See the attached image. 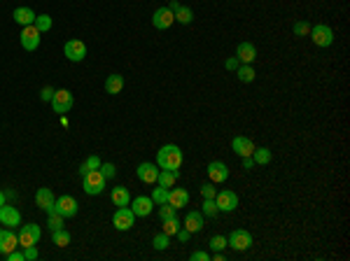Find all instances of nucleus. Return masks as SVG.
Wrapping results in <instances>:
<instances>
[{
	"label": "nucleus",
	"mask_w": 350,
	"mask_h": 261,
	"mask_svg": "<svg viewBox=\"0 0 350 261\" xmlns=\"http://www.w3.org/2000/svg\"><path fill=\"white\" fill-rule=\"evenodd\" d=\"M182 150L178 145H163L161 150L157 152V166L166 168V171H180L182 166Z\"/></svg>",
	"instance_id": "1"
},
{
	"label": "nucleus",
	"mask_w": 350,
	"mask_h": 261,
	"mask_svg": "<svg viewBox=\"0 0 350 261\" xmlns=\"http://www.w3.org/2000/svg\"><path fill=\"white\" fill-rule=\"evenodd\" d=\"M105 177L101 175V171H89L82 175V189H84V194L89 196H98L105 191Z\"/></svg>",
	"instance_id": "2"
},
{
	"label": "nucleus",
	"mask_w": 350,
	"mask_h": 261,
	"mask_svg": "<svg viewBox=\"0 0 350 261\" xmlns=\"http://www.w3.org/2000/svg\"><path fill=\"white\" fill-rule=\"evenodd\" d=\"M227 247H231L233 252H248L252 247V233L245 229H236L227 236Z\"/></svg>",
	"instance_id": "3"
},
{
	"label": "nucleus",
	"mask_w": 350,
	"mask_h": 261,
	"mask_svg": "<svg viewBox=\"0 0 350 261\" xmlns=\"http://www.w3.org/2000/svg\"><path fill=\"white\" fill-rule=\"evenodd\" d=\"M72 105H75V98H72V94L68 89H56L54 91V96H51V107H54L56 115H66V112H70Z\"/></svg>",
	"instance_id": "4"
},
{
	"label": "nucleus",
	"mask_w": 350,
	"mask_h": 261,
	"mask_svg": "<svg viewBox=\"0 0 350 261\" xmlns=\"http://www.w3.org/2000/svg\"><path fill=\"white\" fill-rule=\"evenodd\" d=\"M308 35H310V40H313L315 47H331V42H334V30L325 24L313 26Z\"/></svg>",
	"instance_id": "5"
},
{
	"label": "nucleus",
	"mask_w": 350,
	"mask_h": 261,
	"mask_svg": "<svg viewBox=\"0 0 350 261\" xmlns=\"http://www.w3.org/2000/svg\"><path fill=\"white\" fill-rule=\"evenodd\" d=\"M136 224V215H133L131 208H117V212L112 215V226H115L117 231H128L131 226Z\"/></svg>",
	"instance_id": "6"
},
{
	"label": "nucleus",
	"mask_w": 350,
	"mask_h": 261,
	"mask_svg": "<svg viewBox=\"0 0 350 261\" xmlns=\"http://www.w3.org/2000/svg\"><path fill=\"white\" fill-rule=\"evenodd\" d=\"M40 35H42V33L35 28V24L24 26V30H21V35H19L21 47H24L26 51H35L38 47H40Z\"/></svg>",
	"instance_id": "7"
},
{
	"label": "nucleus",
	"mask_w": 350,
	"mask_h": 261,
	"mask_svg": "<svg viewBox=\"0 0 350 261\" xmlns=\"http://www.w3.org/2000/svg\"><path fill=\"white\" fill-rule=\"evenodd\" d=\"M42 238V229L38 224H24L19 231V247H31L38 245Z\"/></svg>",
	"instance_id": "8"
},
{
	"label": "nucleus",
	"mask_w": 350,
	"mask_h": 261,
	"mask_svg": "<svg viewBox=\"0 0 350 261\" xmlns=\"http://www.w3.org/2000/svg\"><path fill=\"white\" fill-rule=\"evenodd\" d=\"M77 210H80V203L72 198V196H59L54 203V212H59V215L63 217V219H68V217H75Z\"/></svg>",
	"instance_id": "9"
},
{
	"label": "nucleus",
	"mask_w": 350,
	"mask_h": 261,
	"mask_svg": "<svg viewBox=\"0 0 350 261\" xmlns=\"http://www.w3.org/2000/svg\"><path fill=\"white\" fill-rule=\"evenodd\" d=\"M215 203H217V210L219 212H233L236 208H238V194L236 191H217V196H215Z\"/></svg>",
	"instance_id": "10"
},
{
	"label": "nucleus",
	"mask_w": 350,
	"mask_h": 261,
	"mask_svg": "<svg viewBox=\"0 0 350 261\" xmlns=\"http://www.w3.org/2000/svg\"><path fill=\"white\" fill-rule=\"evenodd\" d=\"M63 54H66V59L72 61V63H82V61L86 59V45L82 40H68L66 45H63Z\"/></svg>",
	"instance_id": "11"
},
{
	"label": "nucleus",
	"mask_w": 350,
	"mask_h": 261,
	"mask_svg": "<svg viewBox=\"0 0 350 261\" xmlns=\"http://www.w3.org/2000/svg\"><path fill=\"white\" fill-rule=\"evenodd\" d=\"M206 173H208V177H210L213 184H222V182L229 180V166L224 163V161H210L208 168H206Z\"/></svg>",
	"instance_id": "12"
},
{
	"label": "nucleus",
	"mask_w": 350,
	"mask_h": 261,
	"mask_svg": "<svg viewBox=\"0 0 350 261\" xmlns=\"http://www.w3.org/2000/svg\"><path fill=\"white\" fill-rule=\"evenodd\" d=\"M159 171L161 168L157 166V163H150V161H145V163H140V166L136 168V175L140 182H145V184H154L159 177Z\"/></svg>",
	"instance_id": "13"
},
{
	"label": "nucleus",
	"mask_w": 350,
	"mask_h": 261,
	"mask_svg": "<svg viewBox=\"0 0 350 261\" xmlns=\"http://www.w3.org/2000/svg\"><path fill=\"white\" fill-rule=\"evenodd\" d=\"M0 224H5L7 229H16L21 224V215L14 206H0Z\"/></svg>",
	"instance_id": "14"
},
{
	"label": "nucleus",
	"mask_w": 350,
	"mask_h": 261,
	"mask_svg": "<svg viewBox=\"0 0 350 261\" xmlns=\"http://www.w3.org/2000/svg\"><path fill=\"white\" fill-rule=\"evenodd\" d=\"M128 206H131V210H133V215H136V217H150V215H152L154 201L150 198V196H136Z\"/></svg>",
	"instance_id": "15"
},
{
	"label": "nucleus",
	"mask_w": 350,
	"mask_h": 261,
	"mask_svg": "<svg viewBox=\"0 0 350 261\" xmlns=\"http://www.w3.org/2000/svg\"><path fill=\"white\" fill-rule=\"evenodd\" d=\"M173 24H175V14H173L168 7H159V10L154 12V16H152V26H154V28L166 30V28H171Z\"/></svg>",
	"instance_id": "16"
},
{
	"label": "nucleus",
	"mask_w": 350,
	"mask_h": 261,
	"mask_svg": "<svg viewBox=\"0 0 350 261\" xmlns=\"http://www.w3.org/2000/svg\"><path fill=\"white\" fill-rule=\"evenodd\" d=\"M35 203H38V208H40V210L47 212V215H49V212H54L56 198H54V194H51L49 187H42V189L35 191Z\"/></svg>",
	"instance_id": "17"
},
{
	"label": "nucleus",
	"mask_w": 350,
	"mask_h": 261,
	"mask_svg": "<svg viewBox=\"0 0 350 261\" xmlns=\"http://www.w3.org/2000/svg\"><path fill=\"white\" fill-rule=\"evenodd\" d=\"M231 150L236 152L241 159H243V156H252L254 142H252V138H248V136H236L231 140Z\"/></svg>",
	"instance_id": "18"
},
{
	"label": "nucleus",
	"mask_w": 350,
	"mask_h": 261,
	"mask_svg": "<svg viewBox=\"0 0 350 261\" xmlns=\"http://www.w3.org/2000/svg\"><path fill=\"white\" fill-rule=\"evenodd\" d=\"M19 247V238L10 229H0V254H10Z\"/></svg>",
	"instance_id": "19"
},
{
	"label": "nucleus",
	"mask_w": 350,
	"mask_h": 261,
	"mask_svg": "<svg viewBox=\"0 0 350 261\" xmlns=\"http://www.w3.org/2000/svg\"><path fill=\"white\" fill-rule=\"evenodd\" d=\"M203 212H198V210H189L187 212V217H185V221H182V229H187L189 233H198L203 229Z\"/></svg>",
	"instance_id": "20"
},
{
	"label": "nucleus",
	"mask_w": 350,
	"mask_h": 261,
	"mask_svg": "<svg viewBox=\"0 0 350 261\" xmlns=\"http://www.w3.org/2000/svg\"><path fill=\"white\" fill-rule=\"evenodd\" d=\"M236 59L241 61V63H254V59H257V47L252 45V42H241L238 47H236Z\"/></svg>",
	"instance_id": "21"
},
{
	"label": "nucleus",
	"mask_w": 350,
	"mask_h": 261,
	"mask_svg": "<svg viewBox=\"0 0 350 261\" xmlns=\"http://www.w3.org/2000/svg\"><path fill=\"white\" fill-rule=\"evenodd\" d=\"M189 203V191L187 189H171L168 191V206H173L175 210H180V208H185Z\"/></svg>",
	"instance_id": "22"
},
{
	"label": "nucleus",
	"mask_w": 350,
	"mask_h": 261,
	"mask_svg": "<svg viewBox=\"0 0 350 261\" xmlns=\"http://www.w3.org/2000/svg\"><path fill=\"white\" fill-rule=\"evenodd\" d=\"M35 12L31 10V7H16L14 12H12V19L16 21L19 26H31V24H35Z\"/></svg>",
	"instance_id": "23"
},
{
	"label": "nucleus",
	"mask_w": 350,
	"mask_h": 261,
	"mask_svg": "<svg viewBox=\"0 0 350 261\" xmlns=\"http://www.w3.org/2000/svg\"><path fill=\"white\" fill-rule=\"evenodd\" d=\"M128 203H131V194H128L126 187H115V189H112V206L124 208V206H128Z\"/></svg>",
	"instance_id": "24"
},
{
	"label": "nucleus",
	"mask_w": 350,
	"mask_h": 261,
	"mask_svg": "<svg viewBox=\"0 0 350 261\" xmlns=\"http://www.w3.org/2000/svg\"><path fill=\"white\" fill-rule=\"evenodd\" d=\"M122 89H124V77L122 75H117V72L107 75V80H105V91L107 94L117 96V94H122Z\"/></svg>",
	"instance_id": "25"
},
{
	"label": "nucleus",
	"mask_w": 350,
	"mask_h": 261,
	"mask_svg": "<svg viewBox=\"0 0 350 261\" xmlns=\"http://www.w3.org/2000/svg\"><path fill=\"white\" fill-rule=\"evenodd\" d=\"M178 177H180V171H166V168H161V171H159V177H157V184H161L168 189V187H175Z\"/></svg>",
	"instance_id": "26"
},
{
	"label": "nucleus",
	"mask_w": 350,
	"mask_h": 261,
	"mask_svg": "<svg viewBox=\"0 0 350 261\" xmlns=\"http://www.w3.org/2000/svg\"><path fill=\"white\" fill-rule=\"evenodd\" d=\"M271 159H273V154H271L269 147H254L252 152L254 166H266V163H271Z\"/></svg>",
	"instance_id": "27"
},
{
	"label": "nucleus",
	"mask_w": 350,
	"mask_h": 261,
	"mask_svg": "<svg viewBox=\"0 0 350 261\" xmlns=\"http://www.w3.org/2000/svg\"><path fill=\"white\" fill-rule=\"evenodd\" d=\"M236 77H238V82H243V84H250V82L254 80V68L250 63H241L238 68H236Z\"/></svg>",
	"instance_id": "28"
},
{
	"label": "nucleus",
	"mask_w": 350,
	"mask_h": 261,
	"mask_svg": "<svg viewBox=\"0 0 350 261\" xmlns=\"http://www.w3.org/2000/svg\"><path fill=\"white\" fill-rule=\"evenodd\" d=\"M51 243L56 247H68L70 245V233L66 229H59V231H51Z\"/></svg>",
	"instance_id": "29"
},
{
	"label": "nucleus",
	"mask_w": 350,
	"mask_h": 261,
	"mask_svg": "<svg viewBox=\"0 0 350 261\" xmlns=\"http://www.w3.org/2000/svg\"><path fill=\"white\" fill-rule=\"evenodd\" d=\"M98 168H101V156L91 154V156H86V161L80 166V175H84L89 171H98Z\"/></svg>",
	"instance_id": "30"
},
{
	"label": "nucleus",
	"mask_w": 350,
	"mask_h": 261,
	"mask_svg": "<svg viewBox=\"0 0 350 261\" xmlns=\"http://www.w3.org/2000/svg\"><path fill=\"white\" fill-rule=\"evenodd\" d=\"M168 191L171 189H166V187H154L152 189V196H150V198H152L154 201V206H163V203H168Z\"/></svg>",
	"instance_id": "31"
},
{
	"label": "nucleus",
	"mask_w": 350,
	"mask_h": 261,
	"mask_svg": "<svg viewBox=\"0 0 350 261\" xmlns=\"http://www.w3.org/2000/svg\"><path fill=\"white\" fill-rule=\"evenodd\" d=\"M201 212L206 217H215L217 215V203H215V198H203V206H201Z\"/></svg>",
	"instance_id": "32"
},
{
	"label": "nucleus",
	"mask_w": 350,
	"mask_h": 261,
	"mask_svg": "<svg viewBox=\"0 0 350 261\" xmlns=\"http://www.w3.org/2000/svg\"><path fill=\"white\" fill-rule=\"evenodd\" d=\"M47 229H49V231H59V229H63V217L59 215V212H49Z\"/></svg>",
	"instance_id": "33"
},
{
	"label": "nucleus",
	"mask_w": 350,
	"mask_h": 261,
	"mask_svg": "<svg viewBox=\"0 0 350 261\" xmlns=\"http://www.w3.org/2000/svg\"><path fill=\"white\" fill-rule=\"evenodd\" d=\"M35 28L40 30V33H47V30H51V16H49V14H38V16H35Z\"/></svg>",
	"instance_id": "34"
},
{
	"label": "nucleus",
	"mask_w": 350,
	"mask_h": 261,
	"mask_svg": "<svg viewBox=\"0 0 350 261\" xmlns=\"http://www.w3.org/2000/svg\"><path fill=\"white\" fill-rule=\"evenodd\" d=\"M178 231H180L178 217H173V219H163V233H166V236H175Z\"/></svg>",
	"instance_id": "35"
},
{
	"label": "nucleus",
	"mask_w": 350,
	"mask_h": 261,
	"mask_svg": "<svg viewBox=\"0 0 350 261\" xmlns=\"http://www.w3.org/2000/svg\"><path fill=\"white\" fill-rule=\"evenodd\" d=\"M175 21H180V24H192V21H194V12L189 10V7H180V10L175 12Z\"/></svg>",
	"instance_id": "36"
},
{
	"label": "nucleus",
	"mask_w": 350,
	"mask_h": 261,
	"mask_svg": "<svg viewBox=\"0 0 350 261\" xmlns=\"http://www.w3.org/2000/svg\"><path fill=\"white\" fill-rule=\"evenodd\" d=\"M171 245V236H166V233H159V236H154V240H152V247L154 250H166V247Z\"/></svg>",
	"instance_id": "37"
},
{
	"label": "nucleus",
	"mask_w": 350,
	"mask_h": 261,
	"mask_svg": "<svg viewBox=\"0 0 350 261\" xmlns=\"http://www.w3.org/2000/svg\"><path fill=\"white\" fill-rule=\"evenodd\" d=\"M292 33H294V35H299V38L308 35V33H310V26H308V21H297V24L292 26Z\"/></svg>",
	"instance_id": "38"
},
{
	"label": "nucleus",
	"mask_w": 350,
	"mask_h": 261,
	"mask_svg": "<svg viewBox=\"0 0 350 261\" xmlns=\"http://www.w3.org/2000/svg\"><path fill=\"white\" fill-rule=\"evenodd\" d=\"M201 196L203 198H215V196H217V187H215L213 182H203L201 184Z\"/></svg>",
	"instance_id": "39"
},
{
	"label": "nucleus",
	"mask_w": 350,
	"mask_h": 261,
	"mask_svg": "<svg viewBox=\"0 0 350 261\" xmlns=\"http://www.w3.org/2000/svg\"><path fill=\"white\" fill-rule=\"evenodd\" d=\"M98 171H101V175L105 177V180H112V177L117 175V166H115V163H101V168H98Z\"/></svg>",
	"instance_id": "40"
},
{
	"label": "nucleus",
	"mask_w": 350,
	"mask_h": 261,
	"mask_svg": "<svg viewBox=\"0 0 350 261\" xmlns=\"http://www.w3.org/2000/svg\"><path fill=\"white\" fill-rule=\"evenodd\" d=\"M208 245H210V250H215V252H222L224 247H227V238H224V236H213V238H210V243H208Z\"/></svg>",
	"instance_id": "41"
},
{
	"label": "nucleus",
	"mask_w": 350,
	"mask_h": 261,
	"mask_svg": "<svg viewBox=\"0 0 350 261\" xmlns=\"http://www.w3.org/2000/svg\"><path fill=\"white\" fill-rule=\"evenodd\" d=\"M159 217H161V219H173V217H175V208L163 203V206L159 208Z\"/></svg>",
	"instance_id": "42"
},
{
	"label": "nucleus",
	"mask_w": 350,
	"mask_h": 261,
	"mask_svg": "<svg viewBox=\"0 0 350 261\" xmlns=\"http://www.w3.org/2000/svg\"><path fill=\"white\" fill-rule=\"evenodd\" d=\"M189 261H210V254L206 250H196L189 254Z\"/></svg>",
	"instance_id": "43"
},
{
	"label": "nucleus",
	"mask_w": 350,
	"mask_h": 261,
	"mask_svg": "<svg viewBox=\"0 0 350 261\" xmlns=\"http://www.w3.org/2000/svg\"><path fill=\"white\" fill-rule=\"evenodd\" d=\"M24 256L28 261H33V259H38V245H31V247H24Z\"/></svg>",
	"instance_id": "44"
},
{
	"label": "nucleus",
	"mask_w": 350,
	"mask_h": 261,
	"mask_svg": "<svg viewBox=\"0 0 350 261\" xmlns=\"http://www.w3.org/2000/svg\"><path fill=\"white\" fill-rule=\"evenodd\" d=\"M238 65H241V61L236 59V56H231V59H227L224 68H227V70H233V72H236V68H238Z\"/></svg>",
	"instance_id": "45"
},
{
	"label": "nucleus",
	"mask_w": 350,
	"mask_h": 261,
	"mask_svg": "<svg viewBox=\"0 0 350 261\" xmlns=\"http://www.w3.org/2000/svg\"><path fill=\"white\" fill-rule=\"evenodd\" d=\"M54 91H56V89H51V86H45V89H42V94H40V98H42V101H49V103H51V96H54Z\"/></svg>",
	"instance_id": "46"
},
{
	"label": "nucleus",
	"mask_w": 350,
	"mask_h": 261,
	"mask_svg": "<svg viewBox=\"0 0 350 261\" xmlns=\"http://www.w3.org/2000/svg\"><path fill=\"white\" fill-rule=\"evenodd\" d=\"M175 236H178V240H180V243H189V236H192V233H189L187 229H180V231L175 233Z\"/></svg>",
	"instance_id": "47"
},
{
	"label": "nucleus",
	"mask_w": 350,
	"mask_h": 261,
	"mask_svg": "<svg viewBox=\"0 0 350 261\" xmlns=\"http://www.w3.org/2000/svg\"><path fill=\"white\" fill-rule=\"evenodd\" d=\"M7 259L10 261H26V256H24V252H10V254H7Z\"/></svg>",
	"instance_id": "48"
},
{
	"label": "nucleus",
	"mask_w": 350,
	"mask_h": 261,
	"mask_svg": "<svg viewBox=\"0 0 350 261\" xmlns=\"http://www.w3.org/2000/svg\"><path fill=\"white\" fill-rule=\"evenodd\" d=\"M243 168H245V171H252V168H254L252 156H243Z\"/></svg>",
	"instance_id": "49"
},
{
	"label": "nucleus",
	"mask_w": 350,
	"mask_h": 261,
	"mask_svg": "<svg viewBox=\"0 0 350 261\" xmlns=\"http://www.w3.org/2000/svg\"><path fill=\"white\" fill-rule=\"evenodd\" d=\"M166 7H168V10H171V12H173V14H175V12H178V10H180V7H182V5H180L178 0H171V3H168V5H166Z\"/></svg>",
	"instance_id": "50"
},
{
	"label": "nucleus",
	"mask_w": 350,
	"mask_h": 261,
	"mask_svg": "<svg viewBox=\"0 0 350 261\" xmlns=\"http://www.w3.org/2000/svg\"><path fill=\"white\" fill-rule=\"evenodd\" d=\"M213 261H227V256H224V254H222V252H217V254H215V256H213Z\"/></svg>",
	"instance_id": "51"
},
{
	"label": "nucleus",
	"mask_w": 350,
	"mask_h": 261,
	"mask_svg": "<svg viewBox=\"0 0 350 261\" xmlns=\"http://www.w3.org/2000/svg\"><path fill=\"white\" fill-rule=\"evenodd\" d=\"M5 198H7L5 191H0V206H5Z\"/></svg>",
	"instance_id": "52"
}]
</instances>
